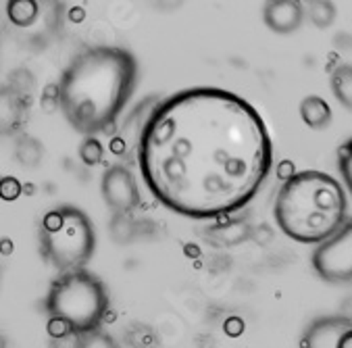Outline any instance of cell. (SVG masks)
<instances>
[{"mask_svg":"<svg viewBox=\"0 0 352 348\" xmlns=\"http://www.w3.org/2000/svg\"><path fill=\"white\" fill-rule=\"evenodd\" d=\"M138 167L167 211L219 219L258 194L273 169V142L248 100L198 86L153 107L138 135Z\"/></svg>","mask_w":352,"mask_h":348,"instance_id":"cell-1","label":"cell"},{"mask_svg":"<svg viewBox=\"0 0 352 348\" xmlns=\"http://www.w3.org/2000/svg\"><path fill=\"white\" fill-rule=\"evenodd\" d=\"M138 84V61L119 46H92L72 58L56 82L58 111L76 131H109Z\"/></svg>","mask_w":352,"mask_h":348,"instance_id":"cell-2","label":"cell"},{"mask_svg":"<svg viewBox=\"0 0 352 348\" xmlns=\"http://www.w3.org/2000/svg\"><path fill=\"white\" fill-rule=\"evenodd\" d=\"M348 198L342 184L325 171H296L279 188L273 217L277 228L300 244H321L342 228Z\"/></svg>","mask_w":352,"mask_h":348,"instance_id":"cell-3","label":"cell"},{"mask_svg":"<svg viewBox=\"0 0 352 348\" xmlns=\"http://www.w3.org/2000/svg\"><path fill=\"white\" fill-rule=\"evenodd\" d=\"M42 259L60 273L86 269L96 252V228L76 204H56L38 226Z\"/></svg>","mask_w":352,"mask_h":348,"instance_id":"cell-4","label":"cell"},{"mask_svg":"<svg viewBox=\"0 0 352 348\" xmlns=\"http://www.w3.org/2000/svg\"><path fill=\"white\" fill-rule=\"evenodd\" d=\"M109 311V292L98 275L88 269L60 273L44 298V313L60 317L76 336L100 329Z\"/></svg>","mask_w":352,"mask_h":348,"instance_id":"cell-5","label":"cell"},{"mask_svg":"<svg viewBox=\"0 0 352 348\" xmlns=\"http://www.w3.org/2000/svg\"><path fill=\"white\" fill-rule=\"evenodd\" d=\"M311 265L323 282H352V219H346L338 232L315 246L311 254Z\"/></svg>","mask_w":352,"mask_h":348,"instance_id":"cell-6","label":"cell"},{"mask_svg":"<svg viewBox=\"0 0 352 348\" xmlns=\"http://www.w3.org/2000/svg\"><path fill=\"white\" fill-rule=\"evenodd\" d=\"M100 194L113 213H125V215H131V211L138 208L140 200H142L133 173L123 165H111L102 173Z\"/></svg>","mask_w":352,"mask_h":348,"instance_id":"cell-7","label":"cell"},{"mask_svg":"<svg viewBox=\"0 0 352 348\" xmlns=\"http://www.w3.org/2000/svg\"><path fill=\"white\" fill-rule=\"evenodd\" d=\"M350 327L352 319H346L344 315L317 317L305 327L300 348H340V340Z\"/></svg>","mask_w":352,"mask_h":348,"instance_id":"cell-8","label":"cell"},{"mask_svg":"<svg viewBox=\"0 0 352 348\" xmlns=\"http://www.w3.org/2000/svg\"><path fill=\"white\" fill-rule=\"evenodd\" d=\"M305 5L298 0H271L263 7V21L273 34L288 36L300 30L305 21Z\"/></svg>","mask_w":352,"mask_h":348,"instance_id":"cell-9","label":"cell"},{"mask_svg":"<svg viewBox=\"0 0 352 348\" xmlns=\"http://www.w3.org/2000/svg\"><path fill=\"white\" fill-rule=\"evenodd\" d=\"M32 102L21 98L9 84H0V135H19L30 119Z\"/></svg>","mask_w":352,"mask_h":348,"instance_id":"cell-10","label":"cell"},{"mask_svg":"<svg viewBox=\"0 0 352 348\" xmlns=\"http://www.w3.org/2000/svg\"><path fill=\"white\" fill-rule=\"evenodd\" d=\"M204 238L210 240V244L228 248V246H238L252 238V226L246 224L244 219H232L228 224H217L204 230Z\"/></svg>","mask_w":352,"mask_h":348,"instance_id":"cell-11","label":"cell"},{"mask_svg":"<svg viewBox=\"0 0 352 348\" xmlns=\"http://www.w3.org/2000/svg\"><path fill=\"white\" fill-rule=\"evenodd\" d=\"M13 157L15 161L25 167V169H36L42 165L44 157H46V149L44 144L38 140L36 135L23 131L19 135H15V142H13Z\"/></svg>","mask_w":352,"mask_h":348,"instance_id":"cell-12","label":"cell"},{"mask_svg":"<svg viewBox=\"0 0 352 348\" xmlns=\"http://www.w3.org/2000/svg\"><path fill=\"white\" fill-rule=\"evenodd\" d=\"M300 117H302L307 127L325 129V127L331 125L333 113H331V107L327 105L325 98H321L317 94H311V96L302 98V102H300Z\"/></svg>","mask_w":352,"mask_h":348,"instance_id":"cell-13","label":"cell"},{"mask_svg":"<svg viewBox=\"0 0 352 348\" xmlns=\"http://www.w3.org/2000/svg\"><path fill=\"white\" fill-rule=\"evenodd\" d=\"M109 234L115 244H133L142 236V221H138L125 213H113L109 221Z\"/></svg>","mask_w":352,"mask_h":348,"instance_id":"cell-14","label":"cell"},{"mask_svg":"<svg viewBox=\"0 0 352 348\" xmlns=\"http://www.w3.org/2000/svg\"><path fill=\"white\" fill-rule=\"evenodd\" d=\"M329 84L338 102L346 111H352V65H338L331 72Z\"/></svg>","mask_w":352,"mask_h":348,"instance_id":"cell-15","label":"cell"},{"mask_svg":"<svg viewBox=\"0 0 352 348\" xmlns=\"http://www.w3.org/2000/svg\"><path fill=\"white\" fill-rule=\"evenodd\" d=\"M305 13L309 15L311 23L319 30H327L336 21V5L329 0H313L305 7Z\"/></svg>","mask_w":352,"mask_h":348,"instance_id":"cell-16","label":"cell"},{"mask_svg":"<svg viewBox=\"0 0 352 348\" xmlns=\"http://www.w3.org/2000/svg\"><path fill=\"white\" fill-rule=\"evenodd\" d=\"M7 84L28 102H34V92H36V78L28 67H17L9 74Z\"/></svg>","mask_w":352,"mask_h":348,"instance_id":"cell-17","label":"cell"},{"mask_svg":"<svg viewBox=\"0 0 352 348\" xmlns=\"http://www.w3.org/2000/svg\"><path fill=\"white\" fill-rule=\"evenodd\" d=\"M125 340L133 348H155L157 346V334L153 327L144 323H133L129 331H125Z\"/></svg>","mask_w":352,"mask_h":348,"instance_id":"cell-18","label":"cell"},{"mask_svg":"<svg viewBox=\"0 0 352 348\" xmlns=\"http://www.w3.org/2000/svg\"><path fill=\"white\" fill-rule=\"evenodd\" d=\"M76 348H119V344L111 334L94 329L88 334H80L76 338Z\"/></svg>","mask_w":352,"mask_h":348,"instance_id":"cell-19","label":"cell"},{"mask_svg":"<svg viewBox=\"0 0 352 348\" xmlns=\"http://www.w3.org/2000/svg\"><path fill=\"white\" fill-rule=\"evenodd\" d=\"M338 171L344 180L346 190L352 196V138L338 149Z\"/></svg>","mask_w":352,"mask_h":348,"instance_id":"cell-20","label":"cell"},{"mask_svg":"<svg viewBox=\"0 0 352 348\" xmlns=\"http://www.w3.org/2000/svg\"><path fill=\"white\" fill-rule=\"evenodd\" d=\"M78 155H80V161H82L84 165L94 167V165H98V163L102 161V157H104V149H102V144L96 140L94 135H88L86 140L80 144Z\"/></svg>","mask_w":352,"mask_h":348,"instance_id":"cell-21","label":"cell"},{"mask_svg":"<svg viewBox=\"0 0 352 348\" xmlns=\"http://www.w3.org/2000/svg\"><path fill=\"white\" fill-rule=\"evenodd\" d=\"M46 334H48V338H50V340H65V338L76 336L74 327L69 325L65 319H60V317H48Z\"/></svg>","mask_w":352,"mask_h":348,"instance_id":"cell-22","label":"cell"},{"mask_svg":"<svg viewBox=\"0 0 352 348\" xmlns=\"http://www.w3.org/2000/svg\"><path fill=\"white\" fill-rule=\"evenodd\" d=\"M23 194V186L17 177H3L0 180V198H3L5 202H15L19 196Z\"/></svg>","mask_w":352,"mask_h":348,"instance_id":"cell-23","label":"cell"},{"mask_svg":"<svg viewBox=\"0 0 352 348\" xmlns=\"http://www.w3.org/2000/svg\"><path fill=\"white\" fill-rule=\"evenodd\" d=\"M42 109H46L48 113L56 111L58 109V90H56V84H50L46 86V90L42 92Z\"/></svg>","mask_w":352,"mask_h":348,"instance_id":"cell-24","label":"cell"},{"mask_svg":"<svg viewBox=\"0 0 352 348\" xmlns=\"http://www.w3.org/2000/svg\"><path fill=\"white\" fill-rule=\"evenodd\" d=\"M242 331H244V321H242L240 317H230V319L226 321V334H228V336L238 338Z\"/></svg>","mask_w":352,"mask_h":348,"instance_id":"cell-25","label":"cell"},{"mask_svg":"<svg viewBox=\"0 0 352 348\" xmlns=\"http://www.w3.org/2000/svg\"><path fill=\"white\" fill-rule=\"evenodd\" d=\"M294 173H296V169H294V165H292L290 161H281V163L277 165V175H279V177H284L286 182H288Z\"/></svg>","mask_w":352,"mask_h":348,"instance_id":"cell-26","label":"cell"},{"mask_svg":"<svg viewBox=\"0 0 352 348\" xmlns=\"http://www.w3.org/2000/svg\"><path fill=\"white\" fill-rule=\"evenodd\" d=\"M13 250H15V244H13L11 238H0V254H3V257H11Z\"/></svg>","mask_w":352,"mask_h":348,"instance_id":"cell-27","label":"cell"},{"mask_svg":"<svg viewBox=\"0 0 352 348\" xmlns=\"http://www.w3.org/2000/svg\"><path fill=\"white\" fill-rule=\"evenodd\" d=\"M340 348H352V327L342 336V340H340Z\"/></svg>","mask_w":352,"mask_h":348,"instance_id":"cell-28","label":"cell"},{"mask_svg":"<svg viewBox=\"0 0 352 348\" xmlns=\"http://www.w3.org/2000/svg\"><path fill=\"white\" fill-rule=\"evenodd\" d=\"M72 19H74V21H82V19H84V9L78 7V11L72 13Z\"/></svg>","mask_w":352,"mask_h":348,"instance_id":"cell-29","label":"cell"},{"mask_svg":"<svg viewBox=\"0 0 352 348\" xmlns=\"http://www.w3.org/2000/svg\"><path fill=\"white\" fill-rule=\"evenodd\" d=\"M0 348H9V340L3 331H0Z\"/></svg>","mask_w":352,"mask_h":348,"instance_id":"cell-30","label":"cell"},{"mask_svg":"<svg viewBox=\"0 0 352 348\" xmlns=\"http://www.w3.org/2000/svg\"><path fill=\"white\" fill-rule=\"evenodd\" d=\"M0 284H3V271H0Z\"/></svg>","mask_w":352,"mask_h":348,"instance_id":"cell-31","label":"cell"},{"mask_svg":"<svg viewBox=\"0 0 352 348\" xmlns=\"http://www.w3.org/2000/svg\"><path fill=\"white\" fill-rule=\"evenodd\" d=\"M0 180H3V175H0Z\"/></svg>","mask_w":352,"mask_h":348,"instance_id":"cell-32","label":"cell"}]
</instances>
